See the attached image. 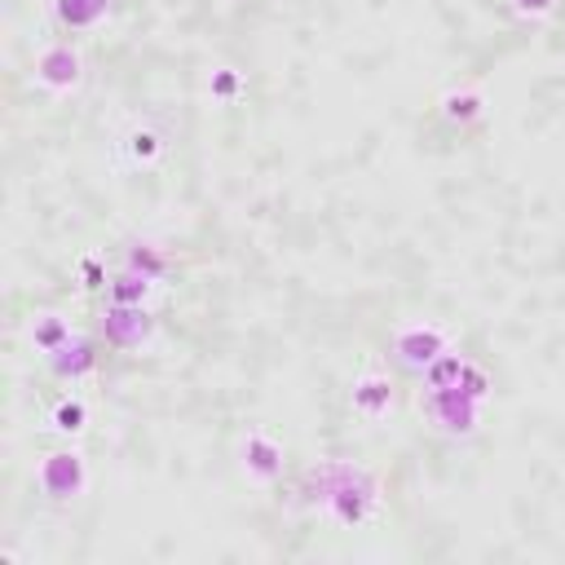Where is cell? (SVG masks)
<instances>
[{"label": "cell", "instance_id": "cell-7", "mask_svg": "<svg viewBox=\"0 0 565 565\" xmlns=\"http://www.w3.org/2000/svg\"><path fill=\"white\" fill-rule=\"evenodd\" d=\"M238 459H243V472H247L252 481H260V486H269V481L282 477V446H278L265 428H252V433L243 437Z\"/></svg>", "mask_w": 565, "mask_h": 565}, {"label": "cell", "instance_id": "cell-16", "mask_svg": "<svg viewBox=\"0 0 565 565\" xmlns=\"http://www.w3.org/2000/svg\"><path fill=\"white\" fill-rule=\"evenodd\" d=\"M481 106H486V97H481L477 88L446 93V97H441V119H450V124H472V119L481 115Z\"/></svg>", "mask_w": 565, "mask_h": 565}, {"label": "cell", "instance_id": "cell-5", "mask_svg": "<svg viewBox=\"0 0 565 565\" xmlns=\"http://www.w3.org/2000/svg\"><path fill=\"white\" fill-rule=\"evenodd\" d=\"M31 79L35 88L44 93H75L84 84V53L75 44H49L35 53V66H31Z\"/></svg>", "mask_w": 565, "mask_h": 565}, {"label": "cell", "instance_id": "cell-21", "mask_svg": "<svg viewBox=\"0 0 565 565\" xmlns=\"http://www.w3.org/2000/svg\"><path fill=\"white\" fill-rule=\"evenodd\" d=\"M512 9H516L521 18H543V13L556 9V0H512Z\"/></svg>", "mask_w": 565, "mask_h": 565}, {"label": "cell", "instance_id": "cell-15", "mask_svg": "<svg viewBox=\"0 0 565 565\" xmlns=\"http://www.w3.org/2000/svg\"><path fill=\"white\" fill-rule=\"evenodd\" d=\"M88 424V402L84 397H62L53 411H49V428L62 433V437H79Z\"/></svg>", "mask_w": 565, "mask_h": 565}, {"label": "cell", "instance_id": "cell-2", "mask_svg": "<svg viewBox=\"0 0 565 565\" xmlns=\"http://www.w3.org/2000/svg\"><path fill=\"white\" fill-rule=\"evenodd\" d=\"M35 486H40V494L53 499V503L79 499V494L88 490V463H84V455H79L75 446L49 450V455L40 459V468H35Z\"/></svg>", "mask_w": 565, "mask_h": 565}, {"label": "cell", "instance_id": "cell-3", "mask_svg": "<svg viewBox=\"0 0 565 565\" xmlns=\"http://www.w3.org/2000/svg\"><path fill=\"white\" fill-rule=\"evenodd\" d=\"M450 349V335L437 327V322H402L397 331H393V340H388V353H393V362L397 366H406V371H424L437 353H446Z\"/></svg>", "mask_w": 565, "mask_h": 565}, {"label": "cell", "instance_id": "cell-19", "mask_svg": "<svg viewBox=\"0 0 565 565\" xmlns=\"http://www.w3.org/2000/svg\"><path fill=\"white\" fill-rule=\"evenodd\" d=\"M238 88H243V79H238V71H230V66L212 71V79H207V93H212V97H221V102L238 97Z\"/></svg>", "mask_w": 565, "mask_h": 565}, {"label": "cell", "instance_id": "cell-13", "mask_svg": "<svg viewBox=\"0 0 565 565\" xmlns=\"http://www.w3.org/2000/svg\"><path fill=\"white\" fill-rule=\"evenodd\" d=\"M150 291H154V278H146V274L128 269V265L119 274H110V282H106V300L110 305H146Z\"/></svg>", "mask_w": 565, "mask_h": 565}, {"label": "cell", "instance_id": "cell-6", "mask_svg": "<svg viewBox=\"0 0 565 565\" xmlns=\"http://www.w3.org/2000/svg\"><path fill=\"white\" fill-rule=\"evenodd\" d=\"M154 331V318L146 313V305H110L102 309V340L106 349H141Z\"/></svg>", "mask_w": 565, "mask_h": 565}, {"label": "cell", "instance_id": "cell-18", "mask_svg": "<svg viewBox=\"0 0 565 565\" xmlns=\"http://www.w3.org/2000/svg\"><path fill=\"white\" fill-rule=\"evenodd\" d=\"M455 388H459V393H468V397H472V402H486V397H490V375H486V371H481V366H472V362H468V366H463V375H459V384H455Z\"/></svg>", "mask_w": 565, "mask_h": 565}, {"label": "cell", "instance_id": "cell-17", "mask_svg": "<svg viewBox=\"0 0 565 565\" xmlns=\"http://www.w3.org/2000/svg\"><path fill=\"white\" fill-rule=\"evenodd\" d=\"M124 265L137 269V274H146V278H154V282L168 274V256L159 247H150V243H132L128 256H124Z\"/></svg>", "mask_w": 565, "mask_h": 565}, {"label": "cell", "instance_id": "cell-20", "mask_svg": "<svg viewBox=\"0 0 565 565\" xmlns=\"http://www.w3.org/2000/svg\"><path fill=\"white\" fill-rule=\"evenodd\" d=\"M79 282L88 287V291H97V287H106L110 282V274H106V260L102 256H79Z\"/></svg>", "mask_w": 565, "mask_h": 565}, {"label": "cell", "instance_id": "cell-14", "mask_svg": "<svg viewBox=\"0 0 565 565\" xmlns=\"http://www.w3.org/2000/svg\"><path fill=\"white\" fill-rule=\"evenodd\" d=\"M463 366H468V358L455 353V349H446V353H437V358L419 371V384H424V388H455L459 375H463Z\"/></svg>", "mask_w": 565, "mask_h": 565}, {"label": "cell", "instance_id": "cell-4", "mask_svg": "<svg viewBox=\"0 0 565 565\" xmlns=\"http://www.w3.org/2000/svg\"><path fill=\"white\" fill-rule=\"evenodd\" d=\"M419 411L428 415V424L437 433H472L477 428V415H481V402H472L468 393L459 388H419Z\"/></svg>", "mask_w": 565, "mask_h": 565}, {"label": "cell", "instance_id": "cell-11", "mask_svg": "<svg viewBox=\"0 0 565 565\" xmlns=\"http://www.w3.org/2000/svg\"><path fill=\"white\" fill-rule=\"evenodd\" d=\"M110 13V0H53V18L66 31H93Z\"/></svg>", "mask_w": 565, "mask_h": 565}, {"label": "cell", "instance_id": "cell-8", "mask_svg": "<svg viewBox=\"0 0 565 565\" xmlns=\"http://www.w3.org/2000/svg\"><path fill=\"white\" fill-rule=\"evenodd\" d=\"M97 362H102V349H97L88 335H79V331H75L57 353H49V366H53L57 380H84V375L97 371Z\"/></svg>", "mask_w": 565, "mask_h": 565}, {"label": "cell", "instance_id": "cell-1", "mask_svg": "<svg viewBox=\"0 0 565 565\" xmlns=\"http://www.w3.org/2000/svg\"><path fill=\"white\" fill-rule=\"evenodd\" d=\"M322 512L335 516L340 525H362V521H371V516L380 512V481H375L362 463L340 459V477H335V486H331Z\"/></svg>", "mask_w": 565, "mask_h": 565}, {"label": "cell", "instance_id": "cell-10", "mask_svg": "<svg viewBox=\"0 0 565 565\" xmlns=\"http://www.w3.org/2000/svg\"><path fill=\"white\" fill-rule=\"evenodd\" d=\"M119 159H124L128 168H154V163L163 159V137H159L154 128L137 124V128H128V132L119 137Z\"/></svg>", "mask_w": 565, "mask_h": 565}, {"label": "cell", "instance_id": "cell-9", "mask_svg": "<svg viewBox=\"0 0 565 565\" xmlns=\"http://www.w3.org/2000/svg\"><path fill=\"white\" fill-rule=\"evenodd\" d=\"M349 402H353V411H358L362 419H384V415L393 411V380L380 375V371H366V375L353 380Z\"/></svg>", "mask_w": 565, "mask_h": 565}, {"label": "cell", "instance_id": "cell-12", "mask_svg": "<svg viewBox=\"0 0 565 565\" xmlns=\"http://www.w3.org/2000/svg\"><path fill=\"white\" fill-rule=\"evenodd\" d=\"M26 335H31V349L49 358V353H57V349H62V344L75 335V327H71L62 313H35Z\"/></svg>", "mask_w": 565, "mask_h": 565}]
</instances>
